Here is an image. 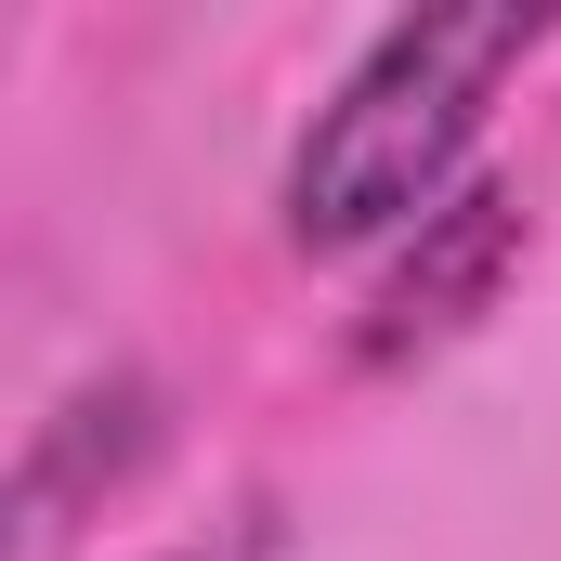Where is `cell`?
<instances>
[{"mask_svg":"<svg viewBox=\"0 0 561 561\" xmlns=\"http://www.w3.org/2000/svg\"><path fill=\"white\" fill-rule=\"evenodd\" d=\"M536 53H549V13H405V26H379L287 144V183H275L287 249H405L419 222H444Z\"/></svg>","mask_w":561,"mask_h":561,"instance_id":"1","label":"cell"},{"mask_svg":"<svg viewBox=\"0 0 561 561\" xmlns=\"http://www.w3.org/2000/svg\"><path fill=\"white\" fill-rule=\"evenodd\" d=\"M510 262H523V196H510V183H470L444 222L405 236L392 287L366 300V366H405V353H431V340H457V327L496 300Z\"/></svg>","mask_w":561,"mask_h":561,"instance_id":"2","label":"cell"}]
</instances>
